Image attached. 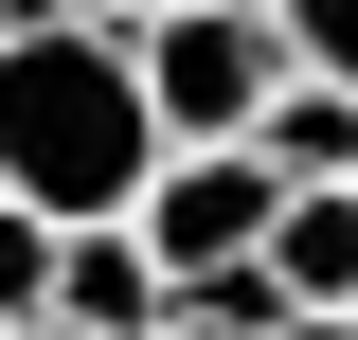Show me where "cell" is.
Returning a JSON list of instances; mask_svg holds the SVG:
<instances>
[{
  "instance_id": "1",
  "label": "cell",
  "mask_w": 358,
  "mask_h": 340,
  "mask_svg": "<svg viewBox=\"0 0 358 340\" xmlns=\"http://www.w3.org/2000/svg\"><path fill=\"white\" fill-rule=\"evenodd\" d=\"M162 162L179 143L108 18H0V197H36L54 233H126Z\"/></svg>"
},
{
  "instance_id": "8",
  "label": "cell",
  "mask_w": 358,
  "mask_h": 340,
  "mask_svg": "<svg viewBox=\"0 0 358 340\" xmlns=\"http://www.w3.org/2000/svg\"><path fill=\"white\" fill-rule=\"evenodd\" d=\"M287 72H322V90H358V0H287Z\"/></svg>"
},
{
  "instance_id": "11",
  "label": "cell",
  "mask_w": 358,
  "mask_h": 340,
  "mask_svg": "<svg viewBox=\"0 0 358 340\" xmlns=\"http://www.w3.org/2000/svg\"><path fill=\"white\" fill-rule=\"evenodd\" d=\"M162 340H233V323H162Z\"/></svg>"
},
{
  "instance_id": "9",
  "label": "cell",
  "mask_w": 358,
  "mask_h": 340,
  "mask_svg": "<svg viewBox=\"0 0 358 340\" xmlns=\"http://www.w3.org/2000/svg\"><path fill=\"white\" fill-rule=\"evenodd\" d=\"M36 18H108V36H143V18H162V0H36Z\"/></svg>"
},
{
  "instance_id": "12",
  "label": "cell",
  "mask_w": 358,
  "mask_h": 340,
  "mask_svg": "<svg viewBox=\"0 0 358 340\" xmlns=\"http://www.w3.org/2000/svg\"><path fill=\"white\" fill-rule=\"evenodd\" d=\"M0 18H36V0H0Z\"/></svg>"
},
{
  "instance_id": "6",
  "label": "cell",
  "mask_w": 358,
  "mask_h": 340,
  "mask_svg": "<svg viewBox=\"0 0 358 340\" xmlns=\"http://www.w3.org/2000/svg\"><path fill=\"white\" fill-rule=\"evenodd\" d=\"M268 287L305 304V323H358V197H287V233H268Z\"/></svg>"
},
{
  "instance_id": "7",
  "label": "cell",
  "mask_w": 358,
  "mask_h": 340,
  "mask_svg": "<svg viewBox=\"0 0 358 340\" xmlns=\"http://www.w3.org/2000/svg\"><path fill=\"white\" fill-rule=\"evenodd\" d=\"M54 287H72V233L36 197H0V340H54Z\"/></svg>"
},
{
  "instance_id": "5",
  "label": "cell",
  "mask_w": 358,
  "mask_h": 340,
  "mask_svg": "<svg viewBox=\"0 0 358 340\" xmlns=\"http://www.w3.org/2000/svg\"><path fill=\"white\" fill-rule=\"evenodd\" d=\"M54 323H72V340H162V323H179V287H162V251H143V233H72Z\"/></svg>"
},
{
  "instance_id": "3",
  "label": "cell",
  "mask_w": 358,
  "mask_h": 340,
  "mask_svg": "<svg viewBox=\"0 0 358 340\" xmlns=\"http://www.w3.org/2000/svg\"><path fill=\"white\" fill-rule=\"evenodd\" d=\"M143 251H162V287L197 304V287H233V269H268V233H287V179L251 162V143H179L162 179H143V215H126Z\"/></svg>"
},
{
  "instance_id": "10",
  "label": "cell",
  "mask_w": 358,
  "mask_h": 340,
  "mask_svg": "<svg viewBox=\"0 0 358 340\" xmlns=\"http://www.w3.org/2000/svg\"><path fill=\"white\" fill-rule=\"evenodd\" d=\"M268 340H358V323H268Z\"/></svg>"
},
{
  "instance_id": "2",
  "label": "cell",
  "mask_w": 358,
  "mask_h": 340,
  "mask_svg": "<svg viewBox=\"0 0 358 340\" xmlns=\"http://www.w3.org/2000/svg\"><path fill=\"white\" fill-rule=\"evenodd\" d=\"M126 54H143L162 143H251V126H268V90H287V0H162Z\"/></svg>"
},
{
  "instance_id": "4",
  "label": "cell",
  "mask_w": 358,
  "mask_h": 340,
  "mask_svg": "<svg viewBox=\"0 0 358 340\" xmlns=\"http://www.w3.org/2000/svg\"><path fill=\"white\" fill-rule=\"evenodd\" d=\"M251 162L287 179V197H358V90L287 72V90H268V126H251Z\"/></svg>"
},
{
  "instance_id": "13",
  "label": "cell",
  "mask_w": 358,
  "mask_h": 340,
  "mask_svg": "<svg viewBox=\"0 0 358 340\" xmlns=\"http://www.w3.org/2000/svg\"><path fill=\"white\" fill-rule=\"evenodd\" d=\"M54 340H72V323H54Z\"/></svg>"
}]
</instances>
